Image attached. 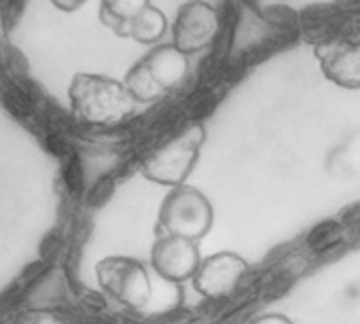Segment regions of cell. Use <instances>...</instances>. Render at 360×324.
I'll use <instances>...</instances> for the list:
<instances>
[{"mask_svg": "<svg viewBox=\"0 0 360 324\" xmlns=\"http://www.w3.org/2000/svg\"><path fill=\"white\" fill-rule=\"evenodd\" d=\"M68 96L72 115L94 125H115L127 119L136 108V100L125 83L104 74H75Z\"/></svg>", "mask_w": 360, "mask_h": 324, "instance_id": "cell-1", "label": "cell"}, {"mask_svg": "<svg viewBox=\"0 0 360 324\" xmlns=\"http://www.w3.org/2000/svg\"><path fill=\"white\" fill-rule=\"evenodd\" d=\"M206 131L202 125H191L180 131L159 148H155L142 164V174L163 187H183L189 174L193 172L200 148L204 144Z\"/></svg>", "mask_w": 360, "mask_h": 324, "instance_id": "cell-2", "label": "cell"}, {"mask_svg": "<svg viewBox=\"0 0 360 324\" xmlns=\"http://www.w3.org/2000/svg\"><path fill=\"white\" fill-rule=\"evenodd\" d=\"M212 219L214 212L210 200L195 187L187 185L172 189L159 208V225L169 235L189 240L204 238L212 227Z\"/></svg>", "mask_w": 360, "mask_h": 324, "instance_id": "cell-3", "label": "cell"}, {"mask_svg": "<svg viewBox=\"0 0 360 324\" xmlns=\"http://www.w3.org/2000/svg\"><path fill=\"white\" fill-rule=\"evenodd\" d=\"M102 288L129 307H144L153 297L150 278L144 265L129 257H110L98 265Z\"/></svg>", "mask_w": 360, "mask_h": 324, "instance_id": "cell-4", "label": "cell"}, {"mask_svg": "<svg viewBox=\"0 0 360 324\" xmlns=\"http://www.w3.org/2000/svg\"><path fill=\"white\" fill-rule=\"evenodd\" d=\"M219 32V13L212 5L204 0H189L178 9L172 39L174 47L185 56L200 53L212 45Z\"/></svg>", "mask_w": 360, "mask_h": 324, "instance_id": "cell-5", "label": "cell"}, {"mask_svg": "<svg viewBox=\"0 0 360 324\" xmlns=\"http://www.w3.org/2000/svg\"><path fill=\"white\" fill-rule=\"evenodd\" d=\"M322 74L343 87L360 89V37H341L314 49Z\"/></svg>", "mask_w": 360, "mask_h": 324, "instance_id": "cell-6", "label": "cell"}, {"mask_svg": "<svg viewBox=\"0 0 360 324\" xmlns=\"http://www.w3.org/2000/svg\"><path fill=\"white\" fill-rule=\"evenodd\" d=\"M150 263L163 280L183 282L198 273L202 257L193 240L180 235H165L153 244Z\"/></svg>", "mask_w": 360, "mask_h": 324, "instance_id": "cell-7", "label": "cell"}, {"mask_svg": "<svg viewBox=\"0 0 360 324\" xmlns=\"http://www.w3.org/2000/svg\"><path fill=\"white\" fill-rule=\"evenodd\" d=\"M246 271L248 263L240 254L225 250L210 254L200 263V269L193 276V284L204 297L221 299L236 290Z\"/></svg>", "mask_w": 360, "mask_h": 324, "instance_id": "cell-8", "label": "cell"}, {"mask_svg": "<svg viewBox=\"0 0 360 324\" xmlns=\"http://www.w3.org/2000/svg\"><path fill=\"white\" fill-rule=\"evenodd\" d=\"M153 81L159 85L163 93L176 89L189 74V60L183 51H178L174 45H159L153 47L142 60H140Z\"/></svg>", "mask_w": 360, "mask_h": 324, "instance_id": "cell-9", "label": "cell"}, {"mask_svg": "<svg viewBox=\"0 0 360 324\" xmlns=\"http://www.w3.org/2000/svg\"><path fill=\"white\" fill-rule=\"evenodd\" d=\"M148 5L150 0H102L100 20L115 34L125 37V30L131 24V20H136Z\"/></svg>", "mask_w": 360, "mask_h": 324, "instance_id": "cell-10", "label": "cell"}, {"mask_svg": "<svg viewBox=\"0 0 360 324\" xmlns=\"http://www.w3.org/2000/svg\"><path fill=\"white\" fill-rule=\"evenodd\" d=\"M165 32H167V20L163 11L148 5L136 20H131V24L125 30V37H131L142 45H155L163 39Z\"/></svg>", "mask_w": 360, "mask_h": 324, "instance_id": "cell-11", "label": "cell"}, {"mask_svg": "<svg viewBox=\"0 0 360 324\" xmlns=\"http://www.w3.org/2000/svg\"><path fill=\"white\" fill-rule=\"evenodd\" d=\"M125 87L129 89V93L134 96L136 102H155V100H161L165 93L159 89V85L153 81V77L148 74L146 66L142 62H136L127 74H125Z\"/></svg>", "mask_w": 360, "mask_h": 324, "instance_id": "cell-12", "label": "cell"}, {"mask_svg": "<svg viewBox=\"0 0 360 324\" xmlns=\"http://www.w3.org/2000/svg\"><path fill=\"white\" fill-rule=\"evenodd\" d=\"M51 3H53L60 11L72 13V11H77L79 7L85 5V0H51Z\"/></svg>", "mask_w": 360, "mask_h": 324, "instance_id": "cell-13", "label": "cell"}, {"mask_svg": "<svg viewBox=\"0 0 360 324\" xmlns=\"http://www.w3.org/2000/svg\"><path fill=\"white\" fill-rule=\"evenodd\" d=\"M252 324H292L288 318H284V316H280V313H271V316H263V318H259L257 322H252Z\"/></svg>", "mask_w": 360, "mask_h": 324, "instance_id": "cell-14", "label": "cell"}]
</instances>
